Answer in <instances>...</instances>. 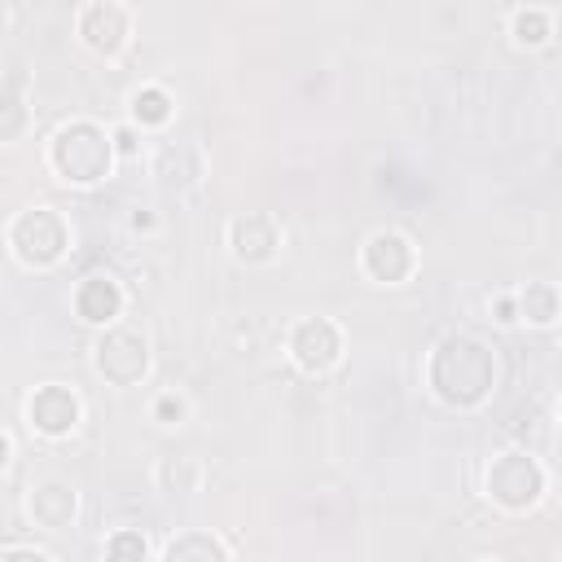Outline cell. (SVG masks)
Returning <instances> with one entry per match:
<instances>
[{"instance_id": "obj_5", "label": "cell", "mask_w": 562, "mask_h": 562, "mask_svg": "<svg viewBox=\"0 0 562 562\" xmlns=\"http://www.w3.org/2000/svg\"><path fill=\"white\" fill-rule=\"evenodd\" d=\"M88 360H92V373H97L105 386L127 391V386H140V382L149 378V369H154V347H149V334H145V329H136V325H127V321H114V325L97 329Z\"/></svg>"}, {"instance_id": "obj_18", "label": "cell", "mask_w": 562, "mask_h": 562, "mask_svg": "<svg viewBox=\"0 0 562 562\" xmlns=\"http://www.w3.org/2000/svg\"><path fill=\"white\" fill-rule=\"evenodd\" d=\"M154 487L162 496H189V492H198L202 487V461L198 457H158Z\"/></svg>"}, {"instance_id": "obj_8", "label": "cell", "mask_w": 562, "mask_h": 562, "mask_svg": "<svg viewBox=\"0 0 562 562\" xmlns=\"http://www.w3.org/2000/svg\"><path fill=\"white\" fill-rule=\"evenodd\" d=\"M422 255H417V241L404 233V228H373L364 241H360V272L373 281V285H404L413 281Z\"/></svg>"}, {"instance_id": "obj_24", "label": "cell", "mask_w": 562, "mask_h": 562, "mask_svg": "<svg viewBox=\"0 0 562 562\" xmlns=\"http://www.w3.org/2000/svg\"><path fill=\"white\" fill-rule=\"evenodd\" d=\"M492 307H496V321H501V325H514V321H518V303H514V294H496Z\"/></svg>"}, {"instance_id": "obj_6", "label": "cell", "mask_w": 562, "mask_h": 562, "mask_svg": "<svg viewBox=\"0 0 562 562\" xmlns=\"http://www.w3.org/2000/svg\"><path fill=\"white\" fill-rule=\"evenodd\" d=\"M342 351H347V338H342V325L329 321V316H303L290 325L285 334V356L299 373L307 378H325L342 364Z\"/></svg>"}, {"instance_id": "obj_16", "label": "cell", "mask_w": 562, "mask_h": 562, "mask_svg": "<svg viewBox=\"0 0 562 562\" xmlns=\"http://www.w3.org/2000/svg\"><path fill=\"white\" fill-rule=\"evenodd\" d=\"M171 114H176V97H171L162 83H140V88L127 97V119H132L140 132L167 127Z\"/></svg>"}, {"instance_id": "obj_26", "label": "cell", "mask_w": 562, "mask_h": 562, "mask_svg": "<svg viewBox=\"0 0 562 562\" xmlns=\"http://www.w3.org/2000/svg\"><path fill=\"white\" fill-rule=\"evenodd\" d=\"M558 417H562V400H558Z\"/></svg>"}, {"instance_id": "obj_9", "label": "cell", "mask_w": 562, "mask_h": 562, "mask_svg": "<svg viewBox=\"0 0 562 562\" xmlns=\"http://www.w3.org/2000/svg\"><path fill=\"white\" fill-rule=\"evenodd\" d=\"M22 509L35 531H70L79 522V487L66 474H40L26 483Z\"/></svg>"}, {"instance_id": "obj_17", "label": "cell", "mask_w": 562, "mask_h": 562, "mask_svg": "<svg viewBox=\"0 0 562 562\" xmlns=\"http://www.w3.org/2000/svg\"><path fill=\"white\" fill-rule=\"evenodd\" d=\"M158 558H167V562H224V558H233V544H224L211 531H180L158 549Z\"/></svg>"}, {"instance_id": "obj_23", "label": "cell", "mask_w": 562, "mask_h": 562, "mask_svg": "<svg viewBox=\"0 0 562 562\" xmlns=\"http://www.w3.org/2000/svg\"><path fill=\"white\" fill-rule=\"evenodd\" d=\"M136 132H140V127H136L132 119L114 127V145H119V158H132V154L140 149V140H136Z\"/></svg>"}, {"instance_id": "obj_2", "label": "cell", "mask_w": 562, "mask_h": 562, "mask_svg": "<svg viewBox=\"0 0 562 562\" xmlns=\"http://www.w3.org/2000/svg\"><path fill=\"white\" fill-rule=\"evenodd\" d=\"M48 171L70 184V189H92L101 184L114 162H119V145H114V127L97 123V119H66L53 127L48 136Z\"/></svg>"}, {"instance_id": "obj_1", "label": "cell", "mask_w": 562, "mask_h": 562, "mask_svg": "<svg viewBox=\"0 0 562 562\" xmlns=\"http://www.w3.org/2000/svg\"><path fill=\"white\" fill-rule=\"evenodd\" d=\"M496 373H501L496 351L479 334H465V329H448L426 356L430 395L443 408H457V413L483 408L492 400V391H496Z\"/></svg>"}, {"instance_id": "obj_22", "label": "cell", "mask_w": 562, "mask_h": 562, "mask_svg": "<svg viewBox=\"0 0 562 562\" xmlns=\"http://www.w3.org/2000/svg\"><path fill=\"white\" fill-rule=\"evenodd\" d=\"M0 562H57V553L44 544H4Z\"/></svg>"}, {"instance_id": "obj_11", "label": "cell", "mask_w": 562, "mask_h": 562, "mask_svg": "<svg viewBox=\"0 0 562 562\" xmlns=\"http://www.w3.org/2000/svg\"><path fill=\"white\" fill-rule=\"evenodd\" d=\"M281 241H285L281 224H277L272 215H263V211L233 215L228 228H224V246H228V255H233L237 263H246V268H263V263H272V259L281 255Z\"/></svg>"}, {"instance_id": "obj_15", "label": "cell", "mask_w": 562, "mask_h": 562, "mask_svg": "<svg viewBox=\"0 0 562 562\" xmlns=\"http://www.w3.org/2000/svg\"><path fill=\"white\" fill-rule=\"evenodd\" d=\"M31 97H26V79H22V70L13 66L9 75H4V88H0V140L4 145H18L22 136H26V127H31Z\"/></svg>"}, {"instance_id": "obj_3", "label": "cell", "mask_w": 562, "mask_h": 562, "mask_svg": "<svg viewBox=\"0 0 562 562\" xmlns=\"http://www.w3.org/2000/svg\"><path fill=\"white\" fill-rule=\"evenodd\" d=\"M4 246L26 272H48L70 255V224L57 206L35 202L4 224Z\"/></svg>"}, {"instance_id": "obj_10", "label": "cell", "mask_w": 562, "mask_h": 562, "mask_svg": "<svg viewBox=\"0 0 562 562\" xmlns=\"http://www.w3.org/2000/svg\"><path fill=\"white\" fill-rule=\"evenodd\" d=\"M75 35H79V44L88 53L110 61L132 44V13L119 0H88L79 9V18H75Z\"/></svg>"}, {"instance_id": "obj_14", "label": "cell", "mask_w": 562, "mask_h": 562, "mask_svg": "<svg viewBox=\"0 0 562 562\" xmlns=\"http://www.w3.org/2000/svg\"><path fill=\"white\" fill-rule=\"evenodd\" d=\"M514 303H518V321L531 325V329H549L562 321V285L553 281H527L514 290Z\"/></svg>"}, {"instance_id": "obj_21", "label": "cell", "mask_w": 562, "mask_h": 562, "mask_svg": "<svg viewBox=\"0 0 562 562\" xmlns=\"http://www.w3.org/2000/svg\"><path fill=\"white\" fill-rule=\"evenodd\" d=\"M101 553L105 558H149L154 553V544L145 540V531H136V527H119V531H110L105 536V544H101Z\"/></svg>"}, {"instance_id": "obj_13", "label": "cell", "mask_w": 562, "mask_h": 562, "mask_svg": "<svg viewBox=\"0 0 562 562\" xmlns=\"http://www.w3.org/2000/svg\"><path fill=\"white\" fill-rule=\"evenodd\" d=\"M70 307H75V316H79L83 325L105 329V325H114V321L123 316L127 290H123V281H119L114 272H88V277H79V285H75V294H70Z\"/></svg>"}, {"instance_id": "obj_20", "label": "cell", "mask_w": 562, "mask_h": 562, "mask_svg": "<svg viewBox=\"0 0 562 562\" xmlns=\"http://www.w3.org/2000/svg\"><path fill=\"white\" fill-rule=\"evenodd\" d=\"M149 422H158V426H167V430L184 426V422H189V395H184V391H158V395L149 400Z\"/></svg>"}, {"instance_id": "obj_4", "label": "cell", "mask_w": 562, "mask_h": 562, "mask_svg": "<svg viewBox=\"0 0 562 562\" xmlns=\"http://www.w3.org/2000/svg\"><path fill=\"white\" fill-rule=\"evenodd\" d=\"M544 492H549V470H544V461H540L536 452H527V448H501V452L487 461V470H483V496H487L496 509H505V514H527V509H536V505L544 501Z\"/></svg>"}, {"instance_id": "obj_12", "label": "cell", "mask_w": 562, "mask_h": 562, "mask_svg": "<svg viewBox=\"0 0 562 562\" xmlns=\"http://www.w3.org/2000/svg\"><path fill=\"white\" fill-rule=\"evenodd\" d=\"M149 171L167 193H193L206 180V154L198 140H162L149 158Z\"/></svg>"}, {"instance_id": "obj_19", "label": "cell", "mask_w": 562, "mask_h": 562, "mask_svg": "<svg viewBox=\"0 0 562 562\" xmlns=\"http://www.w3.org/2000/svg\"><path fill=\"white\" fill-rule=\"evenodd\" d=\"M509 40L518 48H544L553 40V13L549 9H536V4H522L509 13Z\"/></svg>"}, {"instance_id": "obj_25", "label": "cell", "mask_w": 562, "mask_h": 562, "mask_svg": "<svg viewBox=\"0 0 562 562\" xmlns=\"http://www.w3.org/2000/svg\"><path fill=\"white\" fill-rule=\"evenodd\" d=\"M127 224H132V228H136V233H149V228H154V215H149V211H140V206H136V211H132V220H127Z\"/></svg>"}, {"instance_id": "obj_7", "label": "cell", "mask_w": 562, "mask_h": 562, "mask_svg": "<svg viewBox=\"0 0 562 562\" xmlns=\"http://www.w3.org/2000/svg\"><path fill=\"white\" fill-rule=\"evenodd\" d=\"M22 417H26L31 435L57 443V439H70V435L83 426V400H79V391L66 386V382H40V386L26 391Z\"/></svg>"}]
</instances>
